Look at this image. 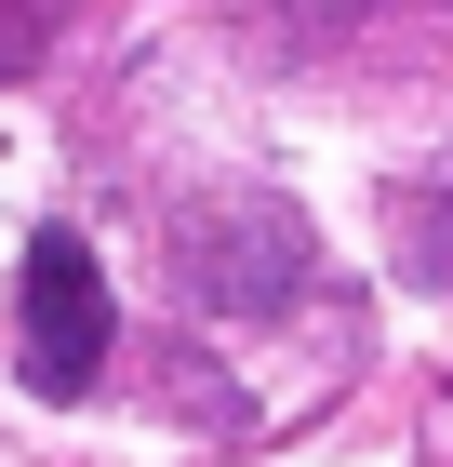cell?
<instances>
[{
    "instance_id": "cell-1",
    "label": "cell",
    "mask_w": 453,
    "mask_h": 467,
    "mask_svg": "<svg viewBox=\"0 0 453 467\" xmlns=\"http://www.w3.org/2000/svg\"><path fill=\"white\" fill-rule=\"evenodd\" d=\"M160 267L201 321H280L320 281V241L280 187H201L187 214H160Z\"/></svg>"
},
{
    "instance_id": "cell-2",
    "label": "cell",
    "mask_w": 453,
    "mask_h": 467,
    "mask_svg": "<svg viewBox=\"0 0 453 467\" xmlns=\"http://www.w3.org/2000/svg\"><path fill=\"white\" fill-rule=\"evenodd\" d=\"M107 334H120V307H107L94 241H80V227H40L27 281H14V374H27L40 400H80L107 374Z\"/></svg>"
},
{
    "instance_id": "cell-3",
    "label": "cell",
    "mask_w": 453,
    "mask_h": 467,
    "mask_svg": "<svg viewBox=\"0 0 453 467\" xmlns=\"http://www.w3.org/2000/svg\"><path fill=\"white\" fill-rule=\"evenodd\" d=\"M386 241H400V267H414L427 294H453V174H427L400 214H386Z\"/></svg>"
},
{
    "instance_id": "cell-4",
    "label": "cell",
    "mask_w": 453,
    "mask_h": 467,
    "mask_svg": "<svg viewBox=\"0 0 453 467\" xmlns=\"http://www.w3.org/2000/svg\"><path fill=\"white\" fill-rule=\"evenodd\" d=\"M40 40H54V0H0V80H27Z\"/></svg>"
}]
</instances>
